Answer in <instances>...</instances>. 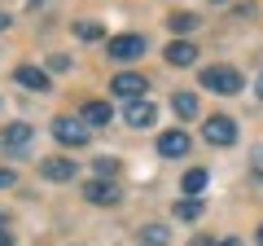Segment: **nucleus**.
<instances>
[{
  "label": "nucleus",
  "instance_id": "obj_20",
  "mask_svg": "<svg viewBox=\"0 0 263 246\" xmlns=\"http://www.w3.org/2000/svg\"><path fill=\"white\" fill-rule=\"evenodd\" d=\"M75 31H79V40H101V36H105V31H101V22H79Z\"/></svg>",
  "mask_w": 263,
  "mask_h": 246
},
{
  "label": "nucleus",
  "instance_id": "obj_5",
  "mask_svg": "<svg viewBox=\"0 0 263 246\" xmlns=\"http://www.w3.org/2000/svg\"><path fill=\"white\" fill-rule=\"evenodd\" d=\"M84 198L92 202V207H119L123 194H119L114 180H88V185H84Z\"/></svg>",
  "mask_w": 263,
  "mask_h": 246
},
{
  "label": "nucleus",
  "instance_id": "obj_19",
  "mask_svg": "<svg viewBox=\"0 0 263 246\" xmlns=\"http://www.w3.org/2000/svg\"><path fill=\"white\" fill-rule=\"evenodd\" d=\"M119 176V159H97V180H114Z\"/></svg>",
  "mask_w": 263,
  "mask_h": 246
},
{
  "label": "nucleus",
  "instance_id": "obj_18",
  "mask_svg": "<svg viewBox=\"0 0 263 246\" xmlns=\"http://www.w3.org/2000/svg\"><path fill=\"white\" fill-rule=\"evenodd\" d=\"M202 216V198H184V202H176V220H197Z\"/></svg>",
  "mask_w": 263,
  "mask_h": 246
},
{
  "label": "nucleus",
  "instance_id": "obj_17",
  "mask_svg": "<svg viewBox=\"0 0 263 246\" xmlns=\"http://www.w3.org/2000/svg\"><path fill=\"white\" fill-rule=\"evenodd\" d=\"M141 242L145 246H167V229H162V224H145L141 229Z\"/></svg>",
  "mask_w": 263,
  "mask_h": 246
},
{
  "label": "nucleus",
  "instance_id": "obj_22",
  "mask_svg": "<svg viewBox=\"0 0 263 246\" xmlns=\"http://www.w3.org/2000/svg\"><path fill=\"white\" fill-rule=\"evenodd\" d=\"M13 180H18V176H13V167H0V189H9Z\"/></svg>",
  "mask_w": 263,
  "mask_h": 246
},
{
  "label": "nucleus",
  "instance_id": "obj_4",
  "mask_svg": "<svg viewBox=\"0 0 263 246\" xmlns=\"http://www.w3.org/2000/svg\"><path fill=\"white\" fill-rule=\"evenodd\" d=\"M202 136H206L211 145H224V150H228V145L237 141V123L228 119V114H211L206 128H202Z\"/></svg>",
  "mask_w": 263,
  "mask_h": 246
},
{
  "label": "nucleus",
  "instance_id": "obj_6",
  "mask_svg": "<svg viewBox=\"0 0 263 246\" xmlns=\"http://www.w3.org/2000/svg\"><path fill=\"white\" fill-rule=\"evenodd\" d=\"M105 53H110L114 62H136V57L145 53V36H114L110 44H105Z\"/></svg>",
  "mask_w": 263,
  "mask_h": 246
},
{
  "label": "nucleus",
  "instance_id": "obj_28",
  "mask_svg": "<svg viewBox=\"0 0 263 246\" xmlns=\"http://www.w3.org/2000/svg\"><path fill=\"white\" fill-rule=\"evenodd\" d=\"M259 246H263V224H259Z\"/></svg>",
  "mask_w": 263,
  "mask_h": 246
},
{
  "label": "nucleus",
  "instance_id": "obj_21",
  "mask_svg": "<svg viewBox=\"0 0 263 246\" xmlns=\"http://www.w3.org/2000/svg\"><path fill=\"white\" fill-rule=\"evenodd\" d=\"M48 71H57V75H62V71H70V57H62V53L48 57Z\"/></svg>",
  "mask_w": 263,
  "mask_h": 246
},
{
  "label": "nucleus",
  "instance_id": "obj_26",
  "mask_svg": "<svg viewBox=\"0 0 263 246\" xmlns=\"http://www.w3.org/2000/svg\"><path fill=\"white\" fill-rule=\"evenodd\" d=\"M5 27H9V18H5V13H0V31H5Z\"/></svg>",
  "mask_w": 263,
  "mask_h": 246
},
{
  "label": "nucleus",
  "instance_id": "obj_15",
  "mask_svg": "<svg viewBox=\"0 0 263 246\" xmlns=\"http://www.w3.org/2000/svg\"><path fill=\"white\" fill-rule=\"evenodd\" d=\"M197 22H202L197 13H184V9H180V13H171V18H167V27L176 31V36H189V31H197Z\"/></svg>",
  "mask_w": 263,
  "mask_h": 246
},
{
  "label": "nucleus",
  "instance_id": "obj_9",
  "mask_svg": "<svg viewBox=\"0 0 263 246\" xmlns=\"http://www.w3.org/2000/svg\"><path fill=\"white\" fill-rule=\"evenodd\" d=\"M18 79L22 88H31V93H53V79H48V71H40V66H18Z\"/></svg>",
  "mask_w": 263,
  "mask_h": 246
},
{
  "label": "nucleus",
  "instance_id": "obj_25",
  "mask_svg": "<svg viewBox=\"0 0 263 246\" xmlns=\"http://www.w3.org/2000/svg\"><path fill=\"white\" fill-rule=\"evenodd\" d=\"M219 246H241V242H237V237H224V242H219Z\"/></svg>",
  "mask_w": 263,
  "mask_h": 246
},
{
  "label": "nucleus",
  "instance_id": "obj_14",
  "mask_svg": "<svg viewBox=\"0 0 263 246\" xmlns=\"http://www.w3.org/2000/svg\"><path fill=\"white\" fill-rule=\"evenodd\" d=\"M171 110H176L180 119H197V93H176L171 97Z\"/></svg>",
  "mask_w": 263,
  "mask_h": 246
},
{
  "label": "nucleus",
  "instance_id": "obj_27",
  "mask_svg": "<svg viewBox=\"0 0 263 246\" xmlns=\"http://www.w3.org/2000/svg\"><path fill=\"white\" fill-rule=\"evenodd\" d=\"M254 88H259V97H263V75H259V84H254Z\"/></svg>",
  "mask_w": 263,
  "mask_h": 246
},
{
  "label": "nucleus",
  "instance_id": "obj_24",
  "mask_svg": "<svg viewBox=\"0 0 263 246\" xmlns=\"http://www.w3.org/2000/svg\"><path fill=\"white\" fill-rule=\"evenodd\" d=\"M193 246H219V242H211V237H193Z\"/></svg>",
  "mask_w": 263,
  "mask_h": 246
},
{
  "label": "nucleus",
  "instance_id": "obj_1",
  "mask_svg": "<svg viewBox=\"0 0 263 246\" xmlns=\"http://www.w3.org/2000/svg\"><path fill=\"white\" fill-rule=\"evenodd\" d=\"M202 88L219 93V97H233V93H241V75L233 66H206L202 71Z\"/></svg>",
  "mask_w": 263,
  "mask_h": 246
},
{
  "label": "nucleus",
  "instance_id": "obj_2",
  "mask_svg": "<svg viewBox=\"0 0 263 246\" xmlns=\"http://www.w3.org/2000/svg\"><path fill=\"white\" fill-rule=\"evenodd\" d=\"M53 136L62 145H70V150H79V145L92 141V128H84V119H70V114H57L53 119Z\"/></svg>",
  "mask_w": 263,
  "mask_h": 246
},
{
  "label": "nucleus",
  "instance_id": "obj_10",
  "mask_svg": "<svg viewBox=\"0 0 263 246\" xmlns=\"http://www.w3.org/2000/svg\"><path fill=\"white\" fill-rule=\"evenodd\" d=\"M158 154L162 159H184L189 154V132H180V128L176 132H162L158 136Z\"/></svg>",
  "mask_w": 263,
  "mask_h": 246
},
{
  "label": "nucleus",
  "instance_id": "obj_7",
  "mask_svg": "<svg viewBox=\"0 0 263 246\" xmlns=\"http://www.w3.org/2000/svg\"><path fill=\"white\" fill-rule=\"evenodd\" d=\"M75 171H79V163L62 159V154H53V159H44V163H40V176H44V180H57V185L75 180Z\"/></svg>",
  "mask_w": 263,
  "mask_h": 246
},
{
  "label": "nucleus",
  "instance_id": "obj_16",
  "mask_svg": "<svg viewBox=\"0 0 263 246\" xmlns=\"http://www.w3.org/2000/svg\"><path fill=\"white\" fill-rule=\"evenodd\" d=\"M206 167H193V171H189V176H184V194H189V198H197V194H202V189H206Z\"/></svg>",
  "mask_w": 263,
  "mask_h": 246
},
{
  "label": "nucleus",
  "instance_id": "obj_11",
  "mask_svg": "<svg viewBox=\"0 0 263 246\" xmlns=\"http://www.w3.org/2000/svg\"><path fill=\"white\" fill-rule=\"evenodd\" d=\"M154 106L145 101V97H136V101H127V110H123V119H127V128H149L154 123Z\"/></svg>",
  "mask_w": 263,
  "mask_h": 246
},
{
  "label": "nucleus",
  "instance_id": "obj_23",
  "mask_svg": "<svg viewBox=\"0 0 263 246\" xmlns=\"http://www.w3.org/2000/svg\"><path fill=\"white\" fill-rule=\"evenodd\" d=\"M0 246H13V233H9L5 224H0Z\"/></svg>",
  "mask_w": 263,
  "mask_h": 246
},
{
  "label": "nucleus",
  "instance_id": "obj_13",
  "mask_svg": "<svg viewBox=\"0 0 263 246\" xmlns=\"http://www.w3.org/2000/svg\"><path fill=\"white\" fill-rule=\"evenodd\" d=\"M110 119H114L110 101H88L84 106V123H88V128H110Z\"/></svg>",
  "mask_w": 263,
  "mask_h": 246
},
{
  "label": "nucleus",
  "instance_id": "obj_8",
  "mask_svg": "<svg viewBox=\"0 0 263 246\" xmlns=\"http://www.w3.org/2000/svg\"><path fill=\"white\" fill-rule=\"evenodd\" d=\"M31 141H35V128H31V123H9V128L0 132V145H5V150H13V154H22Z\"/></svg>",
  "mask_w": 263,
  "mask_h": 246
},
{
  "label": "nucleus",
  "instance_id": "obj_3",
  "mask_svg": "<svg viewBox=\"0 0 263 246\" xmlns=\"http://www.w3.org/2000/svg\"><path fill=\"white\" fill-rule=\"evenodd\" d=\"M110 93H119V97H127V101H136V97L149 93V79H145L141 71H123V75L110 79Z\"/></svg>",
  "mask_w": 263,
  "mask_h": 246
},
{
  "label": "nucleus",
  "instance_id": "obj_12",
  "mask_svg": "<svg viewBox=\"0 0 263 246\" xmlns=\"http://www.w3.org/2000/svg\"><path fill=\"white\" fill-rule=\"evenodd\" d=\"M162 57H167L171 66H193V62H197V48L189 44V40H171V44L162 48Z\"/></svg>",
  "mask_w": 263,
  "mask_h": 246
}]
</instances>
